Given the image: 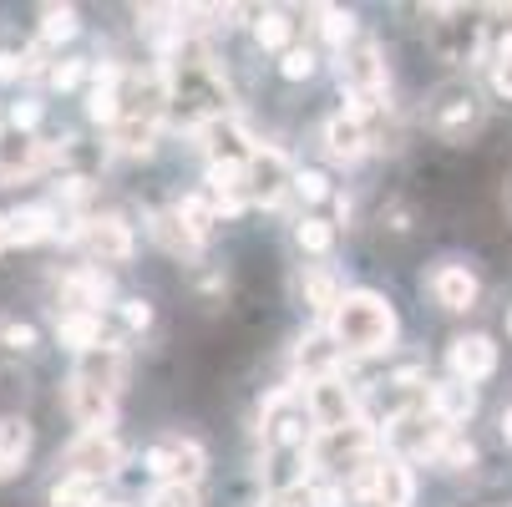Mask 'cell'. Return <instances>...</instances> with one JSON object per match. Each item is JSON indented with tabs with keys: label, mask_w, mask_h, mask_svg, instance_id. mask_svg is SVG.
I'll use <instances>...</instances> for the list:
<instances>
[{
	"label": "cell",
	"mask_w": 512,
	"mask_h": 507,
	"mask_svg": "<svg viewBox=\"0 0 512 507\" xmlns=\"http://www.w3.org/2000/svg\"><path fill=\"white\" fill-rule=\"evenodd\" d=\"M330 345L345 355H381L396 340V310L376 289H350L340 295V305L330 310Z\"/></svg>",
	"instance_id": "cell-1"
},
{
	"label": "cell",
	"mask_w": 512,
	"mask_h": 507,
	"mask_svg": "<svg viewBox=\"0 0 512 507\" xmlns=\"http://www.w3.org/2000/svg\"><path fill=\"white\" fill-rule=\"evenodd\" d=\"M365 457H376V431L365 421L340 426V431H315L310 447H305L310 467H345V472H355Z\"/></svg>",
	"instance_id": "cell-2"
},
{
	"label": "cell",
	"mask_w": 512,
	"mask_h": 507,
	"mask_svg": "<svg viewBox=\"0 0 512 507\" xmlns=\"http://www.w3.org/2000/svg\"><path fill=\"white\" fill-rule=\"evenodd\" d=\"M340 87L355 102H386V56L376 41H355L340 51Z\"/></svg>",
	"instance_id": "cell-3"
},
{
	"label": "cell",
	"mask_w": 512,
	"mask_h": 507,
	"mask_svg": "<svg viewBox=\"0 0 512 507\" xmlns=\"http://www.w3.org/2000/svg\"><path fill=\"white\" fill-rule=\"evenodd\" d=\"M310 411L295 406V391L279 386L269 401H264V442L269 447H284V452H305L310 447Z\"/></svg>",
	"instance_id": "cell-4"
},
{
	"label": "cell",
	"mask_w": 512,
	"mask_h": 507,
	"mask_svg": "<svg viewBox=\"0 0 512 507\" xmlns=\"http://www.w3.org/2000/svg\"><path fill=\"white\" fill-rule=\"evenodd\" d=\"M305 411H310V426H315V431H340V426H355V421H360L355 391H350L340 376L305 381Z\"/></svg>",
	"instance_id": "cell-5"
},
{
	"label": "cell",
	"mask_w": 512,
	"mask_h": 507,
	"mask_svg": "<svg viewBox=\"0 0 512 507\" xmlns=\"http://www.w3.org/2000/svg\"><path fill=\"white\" fill-rule=\"evenodd\" d=\"M61 462H66V477H92V482H102V477H112V472L122 467V447H117L112 431H82V437L66 447Z\"/></svg>",
	"instance_id": "cell-6"
},
{
	"label": "cell",
	"mask_w": 512,
	"mask_h": 507,
	"mask_svg": "<svg viewBox=\"0 0 512 507\" xmlns=\"http://www.w3.org/2000/svg\"><path fill=\"white\" fill-rule=\"evenodd\" d=\"M142 467H148L153 477H163V482L198 487V477H203L208 457H203V447H198V442L168 437V442H158V447H148V452H142Z\"/></svg>",
	"instance_id": "cell-7"
},
{
	"label": "cell",
	"mask_w": 512,
	"mask_h": 507,
	"mask_svg": "<svg viewBox=\"0 0 512 507\" xmlns=\"http://www.w3.org/2000/svg\"><path fill=\"white\" fill-rule=\"evenodd\" d=\"M289 183H295V168H289V158L279 148H249V158H244V198L274 203Z\"/></svg>",
	"instance_id": "cell-8"
},
{
	"label": "cell",
	"mask_w": 512,
	"mask_h": 507,
	"mask_svg": "<svg viewBox=\"0 0 512 507\" xmlns=\"http://www.w3.org/2000/svg\"><path fill=\"white\" fill-rule=\"evenodd\" d=\"M477 122H482V102L472 97V87H442V92H436V102H431V127L442 132V137L462 142Z\"/></svg>",
	"instance_id": "cell-9"
},
{
	"label": "cell",
	"mask_w": 512,
	"mask_h": 507,
	"mask_svg": "<svg viewBox=\"0 0 512 507\" xmlns=\"http://www.w3.org/2000/svg\"><path fill=\"white\" fill-rule=\"evenodd\" d=\"M82 386H92V391H102V396H122V381H127V355H122V345H112V340H102L97 350H87L82 355V366L71 371Z\"/></svg>",
	"instance_id": "cell-10"
},
{
	"label": "cell",
	"mask_w": 512,
	"mask_h": 507,
	"mask_svg": "<svg viewBox=\"0 0 512 507\" xmlns=\"http://www.w3.org/2000/svg\"><path fill=\"white\" fill-rule=\"evenodd\" d=\"M447 366H452V381L462 386H477L497 371V345L492 335H457L452 350H447Z\"/></svg>",
	"instance_id": "cell-11"
},
{
	"label": "cell",
	"mask_w": 512,
	"mask_h": 507,
	"mask_svg": "<svg viewBox=\"0 0 512 507\" xmlns=\"http://www.w3.org/2000/svg\"><path fill=\"white\" fill-rule=\"evenodd\" d=\"M82 244H87L102 264H127V259H132V229L117 219V213L87 219V224H82Z\"/></svg>",
	"instance_id": "cell-12"
},
{
	"label": "cell",
	"mask_w": 512,
	"mask_h": 507,
	"mask_svg": "<svg viewBox=\"0 0 512 507\" xmlns=\"http://www.w3.org/2000/svg\"><path fill=\"white\" fill-rule=\"evenodd\" d=\"M66 411H71V421H77L82 431H112V421H117V401L92 391V386H82L77 376L66 381Z\"/></svg>",
	"instance_id": "cell-13"
},
{
	"label": "cell",
	"mask_w": 512,
	"mask_h": 507,
	"mask_svg": "<svg viewBox=\"0 0 512 507\" xmlns=\"http://www.w3.org/2000/svg\"><path fill=\"white\" fill-rule=\"evenodd\" d=\"M431 295L442 310H472L477 305V274L467 264H442L431 274Z\"/></svg>",
	"instance_id": "cell-14"
},
{
	"label": "cell",
	"mask_w": 512,
	"mask_h": 507,
	"mask_svg": "<svg viewBox=\"0 0 512 507\" xmlns=\"http://www.w3.org/2000/svg\"><path fill=\"white\" fill-rule=\"evenodd\" d=\"M416 482H411V462L406 457H376V507H411Z\"/></svg>",
	"instance_id": "cell-15"
},
{
	"label": "cell",
	"mask_w": 512,
	"mask_h": 507,
	"mask_svg": "<svg viewBox=\"0 0 512 507\" xmlns=\"http://www.w3.org/2000/svg\"><path fill=\"white\" fill-rule=\"evenodd\" d=\"M426 411L436 416V421H442V426H462L472 411H477V391L472 386H462V381H436L431 386V396H426Z\"/></svg>",
	"instance_id": "cell-16"
},
{
	"label": "cell",
	"mask_w": 512,
	"mask_h": 507,
	"mask_svg": "<svg viewBox=\"0 0 512 507\" xmlns=\"http://www.w3.org/2000/svg\"><path fill=\"white\" fill-rule=\"evenodd\" d=\"M325 153H330L335 163H355V158H365V153H371V142H365V127H360L355 117L335 112V117L325 122Z\"/></svg>",
	"instance_id": "cell-17"
},
{
	"label": "cell",
	"mask_w": 512,
	"mask_h": 507,
	"mask_svg": "<svg viewBox=\"0 0 512 507\" xmlns=\"http://www.w3.org/2000/svg\"><path fill=\"white\" fill-rule=\"evenodd\" d=\"M31 457V421L26 416H0V482L16 477Z\"/></svg>",
	"instance_id": "cell-18"
},
{
	"label": "cell",
	"mask_w": 512,
	"mask_h": 507,
	"mask_svg": "<svg viewBox=\"0 0 512 507\" xmlns=\"http://www.w3.org/2000/svg\"><path fill=\"white\" fill-rule=\"evenodd\" d=\"M61 295L77 305V310H87V315H97V305L112 295V279L102 274V269H71L66 279H61Z\"/></svg>",
	"instance_id": "cell-19"
},
{
	"label": "cell",
	"mask_w": 512,
	"mask_h": 507,
	"mask_svg": "<svg viewBox=\"0 0 512 507\" xmlns=\"http://www.w3.org/2000/svg\"><path fill=\"white\" fill-rule=\"evenodd\" d=\"M158 122H163V112H122V122H117V153H127V158L153 153Z\"/></svg>",
	"instance_id": "cell-20"
},
{
	"label": "cell",
	"mask_w": 512,
	"mask_h": 507,
	"mask_svg": "<svg viewBox=\"0 0 512 507\" xmlns=\"http://www.w3.org/2000/svg\"><path fill=\"white\" fill-rule=\"evenodd\" d=\"M6 229H11V244H41V239L56 234V208L51 203H26L6 219Z\"/></svg>",
	"instance_id": "cell-21"
},
{
	"label": "cell",
	"mask_w": 512,
	"mask_h": 507,
	"mask_svg": "<svg viewBox=\"0 0 512 507\" xmlns=\"http://www.w3.org/2000/svg\"><path fill=\"white\" fill-rule=\"evenodd\" d=\"M295 366H300L310 381H320V376H340V350L330 345V335H325V330H315V335H305V340H300Z\"/></svg>",
	"instance_id": "cell-22"
},
{
	"label": "cell",
	"mask_w": 512,
	"mask_h": 507,
	"mask_svg": "<svg viewBox=\"0 0 512 507\" xmlns=\"http://www.w3.org/2000/svg\"><path fill=\"white\" fill-rule=\"evenodd\" d=\"M148 234H153L173 259H198V249H203V244L178 224V213H173V208H168V213H148Z\"/></svg>",
	"instance_id": "cell-23"
},
{
	"label": "cell",
	"mask_w": 512,
	"mask_h": 507,
	"mask_svg": "<svg viewBox=\"0 0 512 507\" xmlns=\"http://www.w3.org/2000/svg\"><path fill=\"white\" fill-rule=\"evenodd\" d=\"M56 340L66 345V350H97L102 345V315H87V310H71V315H61L56 320Z\"/></svg>",
	"instance_id": "cell-24"
},
{
	"label": "cell",
	"mask_w": 512,
	"mask_h": 507,
	"mask_svg": "<svg viewBox=\"0 0 512 507\" xmlns=\"http://www.w3.org/2000/svg\"><path fill=\"white\" fill-rule=\"evenodd\" d=\"M208 198H239L244 203V158H213L208 163Z\"/></svg>",
	"instance_id": "cell-25"
},
{
	"label": "cell",
	"mask_w": 512,
	"mask_h": 507,
	"mask_svg": "<svg viewBox=\"0 0 512 507\" xmlns=\"http://www.w3.org/2000/svg\"><path fill=\"white\" fill-rule=\"evenodd\" d=\"M173 213H178V224H183V229H188V234H193L198 244H203V239L213 234V224H218V213H213V198H198V193L178 198V208H173Z\"/></svg>",
	"instance_id": "cell-26"
},
{
	"label": "cell",
	"mask_w": 512,
	"mask_h": 507,
	"mask_svg": "<svg viewBox=\"0 0 512 507\" xmlns=\"http://www.w3.org/2000/svg\"><path fill=\"white\" fill-rule=\"evenodd\" d=\"M102 502V482L92 477H61L51 487V507H97Z\"/></svg>",
	"instance_id": "cell-27"
},
{
	"label": "cell",
	"mask_w": 512,
	"mask_h": 507,
	"mask_svg": "<svg viewBox=\"0 0 512 507\" xmlns=\"http://www.w3.org/2000/svg\"><path fill=\"white\" fill-rule=\"evenodd\" d=\"M289 36H295V21H289L284 11H259V21H254V41L264 46V51H289Z\"/></svg>",
	"instance_id": "cell-28"
},
{
	"label": "cell",
	"mask_w": 512,
	"mask_h": 507,
	"mask_svg": "<svg viewBox=\"0 0 512 507\" xmlns=\"http://www.w3.org/2000/svg\"><path fill=\"white\" fill-rule=\"evenodd\" d=\"M305 305H310L320 320H330V310L340 305V284H335V274H325V269H310V274H305Z\"/></svg>",
	"instance_id": "cell-29"
},
{
	"label": "cell",
	"mask_w": 512,
	"mask_h": 507,
	"mask_svg": "<svg viewBox=\"0 0 512 507\" xmlns=\"http://www.w3.org/2000/svg\"><path fill=\"white\" fill-rule=\"evenodd\" d=\"M82 31L77 6H41V41H71Z\"/></svg>",
	"instance_id": "cell-30"
},
{
	"label": "cell",
	"mask_w": 512,
	"mask_h": 507,
	"mask_svg": "<svg viewBox=\"0 0 512 507\" xmlns=\"http://www.w3.org/2000/svg\"><path fill=\"white\" fill-rule=\"evenodd\" d=\"M315 16H320V36H325L330 46H340V51H345V41L355 36V16H350V11H340V6H315Z\"/></svg>",
	"instance_id": "cell-31"
},
{
	"label": "cell",
	"mask_w": 512,
	"mask_h": 507,
	"mask_svg": "<svg viewBox=\"0 0 512 507\" xmlns=\"http://www.w3.org/2000/svg\"><path fill=\"white\" fill-rule=\"evenodd\" d=\"M87 117L102 122V127H117V122H122V92H117V87H92V97H87Z\"/></svg>",
	"instance_id": "cell-32"
},
{
	"label": "cell",
	"mask_w": 512,
	"mask_h": 507,
	"mask_svg": "<svg viewBox=\"0 0 512 507\" xmlns=\"http://www.w3.org/2000/svg\"><path fill=\"white\" fill-rule=\"evenodd\" d=\"M295 244H300L305 254H330V244H335V224H325V219H300Z\"/></svg>",
	"instance_id": "cell-33"
},
{
	"label": "cell",
	"mask_w": 512,
	"mask_h": 507,
	"mask_svg": "<svg viewBox=\"0 0 512 507\" xmlns=\"http://www.w3.org/2000/svg\"><path fill=\"white\" fill-rule=\"evenodd\" d=\"M431 462H436V467H452V472H462V467H472V462H477V447H472V442H462L457 431H447V442L436 447V457H431Z\"/></svg>",
	"instance_id": "cell-34"
},
{
	"label": "cell",
	"mask_w": 512,
	"mask_h": 507,
	"mask_svg": "<svg viewBox=\"0 0 512 507\" xmlns=\"http://www.w3.org/2000/svg\"><path fill=\"white\" fill-rule=\"evenodd\" d=\"M279 71L289 82H305V77H315V51L310 46H289L284 56H279Z\"/></svg>",
	"instance_id": "cell-35"
},
{
	"label": "cell",
	"mask_w": 512,
	"mask_h": 507,
	"mask_svg": "<svg viewBox=\"0 0 512 507\" xmlns=\"http://www.w3.org/2000/svg\"><path fill=\"white\" fill-rule=\"evenodd\" d=\"M295 193H300L305 203H325V198H330V178H325L320 168H305V173H295Z\"/></svg>",
	"instance_id": "cell-36"
},
{
	"label": "cell",
	"mask_w": 512,
	"mask_h": 507,
	"mask_svg": "<svg viewBox=\"0 0 512 507\" xmlns=\"http://www.w3.org/2000/svg\"><path fill=\"white\" fill-rule=\"evenodd\" d=\"M153 507H203L198 502V487H183V482H163L153 492Z\"/></svg>",
	"instance_id": "cell-37"
},
{
	"label": "cell",
	"mask_w": 512,
	"mask_h": 507,
	"mask_svg": "<svg viewBox=\"0 0 512 507\" xmlns=\"http://www.w3.org/2000/svg\"><path fill=\"white\" fill-rule=\"evenodd\" d=\"M492 87L502 92V97H512V36L497 46V56H492Z\"/></svg>",
	"instance_id": "cell-38"
},
{
	"label": "cell",
	"mask_w": 512,
	"mask_h": 507,
	"mask_svg": "<svg viewBox=\"0 0 512 507\" xmlns=\"http://www.w3.org/2000/svg\"><path fill=\"white\" fill-rule=\"evenodd\" d=\"M82 77H87V61H56V66H51V87H56V92L82 87Z\"/></svg>",
	"instance_id": "cell-39"
},
{
	"label": "cell",
	"mask_w": 512,
	"mask_h": 507,
	"mask_svg": "<svg viewBox=\"0 0 512 507\" xmlns=\"http://www.w3.org/2000/svg\"><path fill=\"white\" fill-rule=\"evenodd\" d=\"M0 345H6V350H31L36 330L31 325H0Z\"/></svg>",
	"instance_id": "cell-40"
},
{
	"label": "cell",
	"mask_w": 512,
	"mask_h": 507,
	"mask_svg": "<svg viewBox=\"0 0 512 507\" xmlns=\"http://www.w3.org/2000/svg\"><path fill=\"white\" fill-rule=\"evenodd\" d=\"M122 320H127L132 330H148V325H153V305H148V300H127V305H122Z\"/></svg>",
	"instance_id": "cell-41"
},
{
	"label": "cell",
	"mask_w": 512,
	"mask_h": 507,
	"mask_svg": "<svg viewBox=\"0 0 512 507\" xmlns=\"http://www.w3.org/2000/svg\"><path fill=\"white\" fill-rule=\"evenodd\" d=\"M36 122H41V102H16V107H11V127H16V132H31Z\"/></svg>",
	"instance_id": "cell-42"
},
{
	"label": "cell",
	"mask_w": 512,
	"mask_h": 507,
	"mask_svg": "<svg viewBox=\"0 0 512 507\" xmlns=\"http://www.w3.org/2000/svg\"><path fill=\"white\" fill-rule=\"evenodd\" d=\"M61 198L66 203H87L92 198V178H61Z\"/></svg>",
	"instance_id": "cell-43"
},
{
	"label": "cell",
	"mask_w": 512,
	"mask_h": 507,
	"mask_svg": "<svg viewBox=\"0 0 512 507\" xmlns=\"http://www.w3.org/2000/svg\"><path fill=\"white\" fill-rule=\"evenodd\" d=\"M310 492V507H340L345 502V492L335 487V482H325V487H305Z\"/></svg>",
	"instance_id": "cell-44"
},
{
	"label": "cell",
	"mask_w": 512,
	"mask_h": 507,
	"mask_svg": "<svg viewBox=\"0 0 512 507\" xmlns=\"http://www.w3.org/2000/svg\"><path fill=\"white\" fill-rule=\"evenodd\" d=\"M421 381H426V371H421V366H401V371L391 376V386H401V391H416Z\"/></svg>",
	"instance_id": "cell-45"
},
{
	"label": "cell",
	"mask_w": 512,
	"mask_h": 507,
	"mask_svg": "<svg viewBox=\"0 0 512 507\" xmlns=\"http://www.w3.org/2000/svg\"><path fill=\"white\" fill-rule=\"evenodd\" d=\"M269 507H310V492H305V482H300V487H289V492H279Z\"/></svg>",
	"instance_id": "cell-46"
},
{
	"label": "cell",
	"mask_w": 512,
	"mask_h": 507,
	"mask_svg": "<svg viewBox=\"0 0 512 507\" xmlns=\"http://www.w3.org/2000/svg\"><path fill=\"white\" fill-rule=\"evenodd\" d=\"M16 77H26L21 56H16V51H0V82H16Z\"/></svg>",
	"instance_id": "cell-47"
},
{
	"label": "cell",
	"mask_w": 512,
	"mask_h": 507,
	"mask_svg": "<svg viewBox=\"0 0 512 507\" xmlns=\"http://www.w3.org/2000/svg\"><path fill=\"white\" fill-rule=\"evenodd\" d=\"M6 244H11V229H6V213H0V254H6Z\"/></svg>",
	"instance_id": "cell-48"
},
{
	"label": "cell",
	"mask_w": 512,
	"mask_h": 507,
	"mask_svg": "<svg viewBox=\"0 0 512 507\" xmlns=\"http://www.w3.org/2000/svg\"><path fill=\"white\" fill-rule=\"evenodd\" d=\"M502 431H507V442H512V411H507V416H502Z\"/></svg>",
	"instance_id": "cell-49"
},
{
	"label": "cell",
	"mask_w": 512,
	"mask_h": 507,
	"mask_svg": "<svg viewBox=\"0 0 512 507\" xmlns=\"http://www.w3.org/2000/svg\"><path fill=\"white\" fill-rule=\"evenodd\" d=\"M507 335H512V310H507Z\"/></svg>",
	"instance_id": "cell-50"
},
{
	"label": "cell",
	"mask_w": 512,
	"mask_h": 507,
	"mask_svg": "<svg viewBox=\"0 0 512 507\" xmlns=\"http://www.w3.org/2000/svg\"><path fill=\"white\" fill-rule=\"evenodd\" d=\"M97 507H122V502H97Z\"/></svg>",
	"instance_id": "cell-51"
}]
</instances>
